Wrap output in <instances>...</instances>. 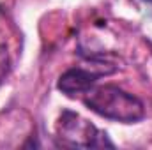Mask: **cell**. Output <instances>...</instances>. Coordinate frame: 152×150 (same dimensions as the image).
Masks as SVG:
<instances>
[{"instance_id":"7a4b0ae2","label":"cell","mask_w":152,"mask_h":150,"mask_svg":"<svg viewBox=\"0 0 152 150\" xmlns=\"http://www.w3.org/2000/svg\"><path fill=\"white\" fill-rule=\"evenodd\" d=\"M57 136L64 145L78 149H92V147H113L108 140L106 133L99 131L94 124L75 111H62L57 120Z\"/></svg>"},{"instance_id":"5b68a950","label":"cell","mask_w":152,"mask_h":150,"mask_svg":"<svg viewBox=\"0 0 152 150\" xmlns=\"http://www.w3.org/2000/svg\"><path fill=\"white\" fill-rule=\"evenodd\" d=\"M145 2H151V4H152V0H145Z\"/></svg>"},{"instance_id":"6da1fadb","label":"cell","mask_w":152,"mask_h":150,"mask_svg":"<svg viewBox=\"0 0 152 150\" xmlns=\"http://www.w3.org/2000/svg\"><path fill=\"white\" fill-rule=\"evenodd\" d=\"M81 101L99 117L122 124H136L145 117L143 103L115 85H94L83 94Z\"/></svg>"},{"instance_id":"277c9868","label":"cell","mask_w":152,"mask_h":150,"mask_svg":"<svg viewBox=\"0 0 152 150\" xmlns=\"http://www.w3.org/2000/svg\"><path fill=\"white\" fill-rule=\"evenodd\" d=\"M11 71V58H9V51L4 44H0V85L5 81V78Z\"/></svg>"},{"instance_id":"3957f363","label":"cell","mask_w":152,"mask_h":150,"mask_svg":"<svg viewBox=\"0 0 152 150\" xmlns=\"http://www.w3.org/2000/svg\"><path fill=\"white\" fill-rule=\"evenodd\" d=\"M99 76H101L99 73H90V71L81 69V67H73V69H67L58 78L57 88L66 95L85 94L88 88H92L97 83Z\"/></svg>"}]
</instances>
